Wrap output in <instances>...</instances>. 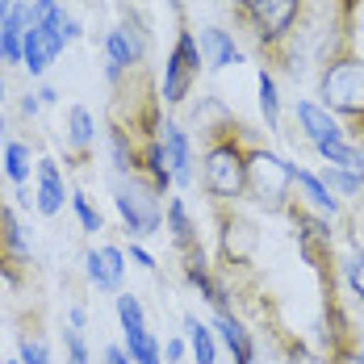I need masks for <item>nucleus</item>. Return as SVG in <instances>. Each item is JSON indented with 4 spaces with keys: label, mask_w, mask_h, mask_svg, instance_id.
Segmentation results:
<instances>
[{
    "label": "nucleus",
    "mask_w": 364,
    "mask_h": 364,
    "mask_svg": "<svg viewBox=\"0 0 364 364\" xmlns=\"http://www.w3.org/2000/svg\"><path fill=\"white\" fill-rule=\"evenodd\" d=\"M293 168L285 155L268 151L264 143L247 146V201H255L264 214H285L293 201Z\"/></svg>",
    "instance_id": "obj_1"
},
{
    "label": "nucleus",
    "mask_w": 364,
    "mask_h": 364,
    "mask_svg": "<svg viewBox=\"0 0 364 364\" xmlns=\"http://www.w3.org/2000/svg\"><path fill=\"white\" fill-rule=\"evenodd\" d=\"M285 218L293 222V239H297V252L310 264V272L318 277V289H335V230L331 218L314 214L310 205H301L297 197L289 201Z\"/></svg>",
    "instance_id": "obj_2"
},
{
    "label": "nucleus",
    "mask_w": 364,
    "mask_h": 364,
    "mask_svg": "<svg viewBox=\"0 0 364 364\" xmlns=\"http://www.w3.org/2000/svg\"><path fill=\"white\" fill-rule=\"evenodd\" d=\"M113 205L122 214L126 235H134V239L164 230V201L143 176H113Z\"/></svg>",
    "instance_id": "obj_3"
},
{
    "label": "nucleus",
    "mask_w": 364,
    "mask_h": 364,
    "mask_svg": "<svg viewBox=\"0 0 364 364\" xmlns=\"http://www.w3.org/2000/svg\"><path fill=\"white\" fill-rule=\"evenodd\" d=\"M297 13H301V0H259L255 9H243L235 17L252 30L255 46L268 59H281V50L289 46L293 30H297Z\"/></svg>",
    "instance_id": "obj_4"
},
{
    "label": "nucleus",
    "mask_w": 364,
    "mask_h": 364,
    "mask_svg": "<svg viewBox=\"0 0 364 364\" xmlns=\"http://www.w3.org/2000/svg\"><path fill=\"white\" fill-rule=\"evenodd\" d=\"M201 68H205V55H201V42L197 34L181 26L176 30V42H172V55H168V63H164V105L168 109H181L184 101H188V92L197 88V80H201Z\"/></svg>",
    "instance_id": "obj_5"
},
{
    "label": "nucleus",
    "mask_w": 364,
    "mask_h": 364,
    "mask_svg": "<svg viewBox=\"0 0 364 364\" xmlns=\"http://www.w3.org/2000/svg\"><path fill=\"white\" fill-rule=\"evenodd\" d=\"M214 218H218V268L230 272H247L255 264L259 252V230L247 214H239L235 205H214Z\"/></svg>",
    "instance_id": "obj_6"
},
{
    "label": "nucleus",
    "mask_w": 364,
    "mask_h": 364,
    "mask_svg": "<svg viewBox=\"0 0 364 364\" xmlns=\"http://www.w3.org/2000/svg\"><path fill=\"white\" fill-rule=\"evenodd\" d=\"M26 277H30V239H26L17 210L4 205V214H0V281L9 289H21Z\"/></svg>",
    "instance_id": "obj_7"
},
{
    "label": "nucleus",
    "mask_w": 364,
    "mask_h": 364,
    "mask_svg": "<svg viewBox=\"0 0 364 364\" xmlns=\"http://www.w3.org/2000/svg\"><path fill=\"white\" fill-rule=\"evenodd\" d=\"M63 21H68V13L59 9L50 21H42V26H30L26 30V50H21V68L30 75H42L59 55H63V46H68V38H63Z\"/></svg>",
    "instance_id": "obj_8"
},
{
    "label": "nucleus",
    "mask_w": 364,
    "mask_h": 364,
    "mask_svg": "<svg viewBox=\"0 0 364 364\" xmlns=\"http://www.w3.org/2000/svg\"><path fill=\"white\" fill-rule=\"evenodd\" d=\"M181 272H184V281L201 293L214 310H230V301H226V297H230V285H226L222 277H214V268L205 264V252H201V247L181 252Z\"/></svg>",
    "instance_id": "obj_9"
},
{
    "label": "nucleus",
    "mask_w": 364,
    "mask_h": 364,
    "mask_svg": "<svg viewBox=\"0 0 364 364\" xmlns=\"http://www.w3.org/2000/svg\"><path fill=\"white\" fill-rule=\"evenodd\" d=\"M88 264V281L97 285L101 293H122V277H126V255L117 243H101L84 255Z\"/></svg>",
    "instance_id": "obj_10"
},
{
    "label": "nucleus",
    "mask_w": 364,
    "mask_h": 364,
    "mask_svg": "<svg viewBox=\"0 0 364 364\" xmlns=\"http://www.w3.org/2000/svg\"><path fill=\"white\" fill-rule=\"evenodd\" d=\"M159 143H164V155H168V168H172V181L181 184H193V143H188V134L181 130V122L176 117H164V126H159Z\"/></svg>",
    "instance_id": "obj_11"
},
{
    "label": "nucleus",
    "mask_w": 364,
    "mask_h": 364,
    "mask_svg": "<svg viewBox=\"0 0 364 364\" xmlns=\"http://www.w3.org/2000/svg\"><path fill=\"white\" fill-rule=\"evenodd\" d=\"M214 331H218V339L226 343L235 364H255V335L243 327V318L235 310H214Z\"/></svg>",
    "instance_id": "obj_12"
},
{
    "label": "nucleus",
    "mask_w": 364,
    "mask_h": 364,
    "mask_svg": "<svg viewBox=\"0 0 364 364\" xmlns=\"http://www.w3.org/2000/svg\"><path fill=\"white\" fill-rule=\"evenodd\" d=\"M38 168V214H46V218H55L59 210H63V201H72V193H68V184H63V172H59V164L50 159V155H42L34 164Z\"/></svg>",
    "instance_id": "obj_13"
},
{
    "label": "nucleus",
    "mask_w": 364,
    "mask_h": 364,
    "mask_svg": "<svg viewBox=\"0 0 364 364\" xmlns=\"http://www.w3.org/2000/svg\"><path fill=\"white\" fill-rule=\"evenodd\" d=\"M293 188H297V201H301V205H310L314 214H323V218H339V214H343V201H339L323 181H318V172L297 168V172H293Z\"/></svg>",
    "instance_id": "obj_14"
},
{
    "label": "nucleus",
    "mask_w": 364,
    "mask_h": 364,
    "mask_svg": "<svg viewBox=\"0 0 364 364\" xmlns=\"http://www.w3.org/2000/svg\"><path fill=\"white\" fill-rule=\"evenodd\" d=\"M297 122H301V130H306V139L310 146H323V143H335V139H348V130L339 126V117L327 113L323 105H314V101H297Z\"/></svg>",
    "instance_id": "obj_15"
},
{
    "label": "nucleus",
    "mask_w": 364,
    "mask_h": 364,
    "mask_svg": "<svg viewBox=\"0 0 364 364\" xmlns=\"http://www.w3.org/2000/svg\"><path fill=\"white\" fill-rule=\"evenodd\" d=\"M68 151H72L75 168H84L92 159V151H97V122H92V113L84 105L68 109Z\"/></svg>",
    "instance_id": "obj_16"
},
{
    "label": "nucleus",
    "mask_w": 364,
    "mask_h": 364,
    "mask_svg": "<svg viewBox=\"0 0 364 364\" xmlns=\"http://www.w3.org/2000/svg\"><path fill=\"white\" fill-rule=\"evenodd\" d=\"M197 42H201V55H205L210 68H235V63H243V50H239L235 38L226 34V30H218V26H205V30L197 34Z\"/></svg>",
    "instance_id": "obj_17"
},
{
    "label": "nucleus",
    "mask_w": 364,
    "mask_h": 364,
    "mask_svg": "<svg viewBox=\"0 0 364 364\" xmlns=\"http://www.w3.org/2000/svg\"><path fill=\"white\" fill-rule=\"evenodd\" d=\"M164 226H168V235H172V243H176V255L201 247L197 226H193V218H188V205H184L181 197H168V205H164Z\"/></svg>",
    "instance_id": "obj_18"
},
{
    "label": "nucleus",
    "mask_w": 364,
    "mask_h": 364,
    "mask_svg": "<svg viewBox=\"0 0 364 364\" xmlns=\"http://www.w3.org/2000/svg\"><path fill=\"white\" fill-rule=\"evenodd\" d=\"M184 343H188V352L197 356V364H214L218 360L214 331L205 327V323H197V314H184Z\"/></svg>",
    "instance_id": "obj_19"
},
{
    "label": "nucleus",
    "mask_w": 364,
    "mask_h": 364,
    "mask_svg": "<svg viewBox=\"0 0 364 364\" xmlns=\"http://www.w3.org/2000/svg\"><path fill=\"white\" fill-rule=\"evenodd\" d=\"M272 339H277V348H281V356H285V364H331L327 352H314L306 339H297V335H289L285 327L272 331Z\"/></svg>",
    "instance_id": "obj_20"
},
{
    "label": "nucleus",
    "mask_w": 364,
    "mask_h": 364,
    "mask_svg": "<svg viewBox=\"0 0 364 364\" xmlns=\"http://www.w3.org/2000/svg\"><path fill=\"white\" fill-rule=\"evenodd\" d=\"M259 113L268 130H281V92H277V75L259 68Z\"/></svg>",
    "instance_id": "obj_21"
},
{
    "label": "nucleus",
    "mask_w": 364,
    "mask_h": 364,
    "mask_svg": "<svg viewBox=\"0 0 364 364\" xmlns=\"http://www.w3.org/2000/svg\"><path fill=\"white\" fill-rule=\"evenodd\" d=\"M126 352H130V360L134 364H164V352H159V339L151 335V331H126V343H122Z\"/></svg>",
    "instance_id": "obj_22"
},
{
    "label": "nucleus",
    "mask_w": 364,
    "mask_h": 364,
    "mask_svg": "<svg viewBox=\"0 0 364 364\" xmlns=\"http://www.w3.org/2000/svg\"><path fill=\"white\" fill-rule=\"evenodd\" d=\"M4 176L17 184V188H21V184H30V146L17 143V139H9V143H4Z\"/></svg>",
    "instance_id": "obj_23"
},
{
    "label": "nucleus",
    "mask_w": 364,
    "mask_h": 364,
    "mask_svg": "<svg viewBox=\"0 0 364 364\" xmlns=\"http://www.w3.org/2000/svg\"><path fill=\"white\" fill-rule=\"evenodd\" d=\"M318 181L327 184L335 197H360V193H364V176H360V172H348V168H331V164H327Z\"/></svg>",
    "instance_id": "obj_24"
},
{
    "label": "nucleus",
    "mask_w": 364,
    "mask_h": 364,
    "mask_svg": "<svg viewBox=\"0 0 364 364\" xmlns=\"http://www.w3.org/2000/svg\"><path fill=\"white\" fill-rule=\"evenodd\" d=\"M117 323H122V331H143L146 327V310L143 301L134 297V293H117Z\"/></svg>",
    "instance_id": "obj_25"
},
{
    "label": "nucleus",
    "mask_w": 364,
    "mask_h": 364,
    "mask_svg": "<svg viewBox=\"0 0 364 364\" xmlns=\"http://www.w3.org/2000/svg\"><path fill=\"white\" fill-rule=\"evenodd\" d=\"M17 360L21 364H50V348L42 335H17Z\"/></svg>",
    "instance_id": "obj_26"
},
{
    "label": "nucleus",
    "mask_w": 364,
    "mask_h": 364,
    "mask_svg": "<svg viewBox=\"0 0 364 364\" xmlns=\"http://www.w3.org/2000/svg\"><path fill=\"white\" fill-rule=\"evenodd\" d=\"M343 272H348V285H352V297L364 306V243L360 239H352V259L343 264Z\"/></svg>",
    "instance_id": "obj_27"
},
{
    "label": "nucleus",
    "mask_w": 364,
    "mask_h": 364,
    "mask_svg": "<svg viewBox=\"0 0 364 364\" xmlns=\"http://www.w3.org/2000/svg\"><path fill=\"white\" fill-rule=\"evenodd\" d=\"M327 360H331V364H364L360 339L352 335V339H339V343H331V348H327Z\"/></svg>",
    "instance_id": "obj_28"
},
{
    "label": "nucleus",
    "mask_w": 364,
    "mask_h": 364,
    "mask_svg": "<svg viewBox=\"0 0 364 364\" xmlns=\"http://www.w3.org/2000/svg\"><path fill=\"white\" fill-rule=\"evenodd\" d=\"M72 210H75V218H80V226H84V230H92V235H97V230H105L101 214L92 210V201H88L84 193H72Z\"/></svg>",
    "instance_id": "obj_29"
},
{
    "label": "nucleus",
    "mask_w": 364,
    "mask_h": 364,
    "mask_svg": "<svg viewBox=\"0 0 364 364\" xmlns=\"http://www.w3.org/2000/svg\"><path fill=\"white\" fill-rule=\"evenodd\" d=\"M63 352H68V364H88V343H84V331L63 327Z\"/></svg>",
    "instance_id": "obj_30"
},
{
    "label": "nucleus",
    "mask_w": 364,
    "mask_h": 364,
    "mask_svg": "<svg viewBox=\"0 0 364 364\" xmlns=\"http://www.w3.org/2000/svg\"><path fill=\"white\" fill-rule=\"evenodd\" d=\"M184 352H188V343H184V339H168V343H164V356H168L172 364H181Z\"/></svg>",
    "instance_id": "obj_31"
},
{
    "label": "nucleus",
    "mask_w": 364,
    "mask_h": 364,
    "mask_svg": "<svg viewBox=\"0 0 364 364\" xmlns=\"http://www.w3.org/2000/svg\"><path fill=\"white\" fill-rule=\"evenodd\" d=\"M130 259H134L139 268H146V272H155V255H151V252H143L139 243H130Z\"/></svg>",
    "instance_id": "obj_32"
},
{
    "label": "nucleus",
    "mask_w": 364,
    "mask_h": 364,
    "mask_svg": "<svg viewBox=\"0 0 364 364\" xmlns=\"http://www.w3.org/2000/svg\"><path fill=\"white\" fill-rule=\"evenodd\" d=\"M105 364H134V360H130V352H126V348L109 343V348H105Z\"/></svg>",
    "instance_id": "obj_33"
},
{
    "label": "nucleus",
    "mask_w": 364,
    "mask_h": 364,
    "mask_svg": "<svg viewBox=\"0 0 364 364\" xmlns=\"http://www.w3.org/2000/svg\"><path fill=\"white\" fill-rule=\"evenodd\" d=\"M38 109H42L38 92H26V97H21V117H38Z\"/></svg>",
    "instance_id": "obj_34"
},
{
    "label": "nucleus",
    "mask_w": 364,
    "mask_h": 364,
    "mask_svg": "<svg viewBox=\"0 0 364 364\" xmlns=\"http://www.w3.org/2000/svg\"><path fill=\"white\" fill-rule=\"evenodd\" d=\"M63 38H68V42H75V38H84V26H80L75 17H68V21H63Z\"/></svg>",
    "instance_id": "obj_35"
},
{
    "label": "nucleus",
    "mask_w": 364,
    "mask_h": 364,
    "mask_svg": "<svg viewBox=\"0 0 364 364\" xmlns=\"http://www.w3.org/2000/svg\"><path fill=\"white\" fill-rule=\"evenodd\" d=\"M348 139L356 143V151L364 155V122H356V126H348Z\"/></svg>",
    "instance_id": "obj_36"
},
{
    "label": "nucleus",
    "mask_w": 364,
    "mask_h": 364,
    "mask_svg": "<svg viewBox=\"0 0 364 364\" xmlns=\"http://www.w3.org/2000/svg\"><path fill=\"white\" fill-rule=\"evenodd\" d=\"M68 318H72V327H75V331H84V323H88V314H84V306H72V314H68Z\"/></svg>",
    "instance_id": "obj_37"
},
{
    "label": "nucleus",
    "mask_w": 364,
    "mask_h": 364,
    "mask_svg": "<svg viewBox=\"0 0 364 364\" xmlns=\"http://www.w3.org/2000/svg\"><path fill=\"white\" fill-rule=\"evenodd\" d=\"M38 101H42V105H55V101H59V92H55V88H42V92H38Z\"/></svg>",
    "instance_id": "obj_38"
},
{
    "label": "nucleus",
    "mask_w": 364,
    "mask_h": 364,
    "mask_svg": "<svg viewBox=\"0 0 364 364\" xmlns=\"http://www.w3.org/2000/svg\"><path fill=\"white\" fill-rule=\"evenodd\" d=\"M226 4H230V9H235V13H243V9H255V4H259V0H226Z\"/></svg>",
    "instance_id": "obj_39"
},
{
    "label": "nucleus",
    "mask_w": 364,
    "mask_h": 364,
    "mask_svg": "<svg viewBox=\"0 0 364 364\" xmlns=\"http://www.w3.org/2000/svg\"><path fill=\"white\" fill-rule=\"evenodd\" d=\"M13 4H17V0H0V26L9 21V13H13Z\"/></svg>",
    "instance_id": "obj_40"
},
{
    "label": "nucleus",
    "mask_w": 364,
    "mask_h": 364,
    "mask_svg": "<svg viewBox=\"0 0 364 364\" xmlns=\"http://www.w3.org/2000/svg\"><path fill=\"white\" fill-rule=\"evenodd\" d=\"M4 205H9V201H4V193H0V214H4Z\"/></svg>",
    "instance_id": "obj_41"
},
{
    "label": "nucleus",
    "mask_w": 364,
    "mask_h": 364,
    "mask_svg": "<svg viewBox=\"0 0 364 364\" xmlns=\"http://www.w3.org/2000/svg\"><path fill=\"white\" fill-rule=\"evenodd\" d=\"M0 101H4V80H0Z\"/></svg>",
    "instance_id": "obj_42"
},
{
    "label": "nucleus",
    "mask_w": 364,
    "mask_h": 364,
    "mask_svg": "<svg viewBox=\"0 0 364 364\" xmlns=\"http://www.w3.org/2000/svg\"><path fill=\"white\" fill-rule=\"evenodd\" d=\"M4 364H21V360H17V356H13V360H4Z\"/></svg>",
    "instance_id": "obj_43"
},
{
    "label": "nucleus",
    "mask_w": 364,
    "mask_h": 364,
    "mask_svg": "<svg viewBox=\"0 0 364 364\" xmlns=\"http://www.w3.org/2000/svg\"><path fill=\"white\" fill-rule=\"evenodd\" d=\"M360 356H364V343H360Z\"/></svg>",
    "instance_id": "obj_44"
}]
</instances>
